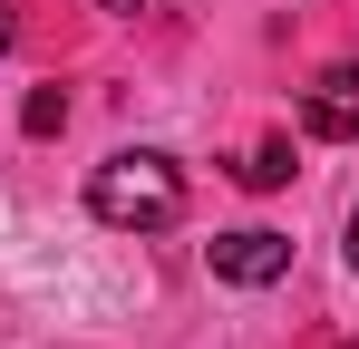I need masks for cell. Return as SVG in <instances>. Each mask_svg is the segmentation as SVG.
<instances>
[{"mask_svg":"<svg viewBox=\"0 0 359 349\" xmlns=\"http://www.w3.org/2000/svg\"><path fill=\"white\" fill-rule=\"evenodd\" d=\"M88 214L117 233H165L184 214V174L175 156H156V146H126V156H107V165L88 174Z\"/></svg>","mask_w":359,"mask_h":349,"instance_id":"obj_1","label":"cell"},{"mask_svg":"<svg viewBox=\"0 0 359 349\" xmlns=\"http://www.w3.org/2000/svg\"><path fill=\"white\" fill-rule=\"evenodd\" d=\"M204 262H214V282H233V291H272L282 272H292V233H272V224L214 233V242H204Z\"/></svg>","mask_w":359,"mask_h":349,"instance_id":"obj_2","label":"cell"},{"mask_svg":"<svg viewBox=\"0 0 359 349\" xmlns=\"http://www.w3.org/2000/svg\"><path fill=\"white\" fill-rule=\"evenodd\" d=\"M301 126L320 146H359V68H320L301 88Z\"/></svg>","mask_w":359,"mask_h":349,"instance_id":"obj_3","label":"cell"},{"mask_svg":"<svg viewBox=\"0 0 359 349\" xmlns=\"http://www.w3.org/2000/svg\"><path fill=\"white\" fill-rule=\"evenodd\" d=\"M243 184H252V194H272V184H292V136H262V146H252V156H243Z\"/></svg>","mask_w":359,"mask_h":349,"instance_id":"obj_4","label":"cell"},{"mask_svg":"<svg viewBox=\"0 0 359 349\" xmlns=\"http://www.w3.org/2000/svg\"><path fill=\"white\" fill-rule=\"evenodd\" d=\"M20 126H29V136H59L68 126V88H39V97L20 107Z\"/></svg>","mask_w":359,"mask_h":349,"instance_id":"obj_5","label":"cell"},{"mask_svg":"<svg viewBox=\"0 0 359 349\" xmlns=\"http://www.w3.org/2000/svg\"><path fill=\"white\" fill-rule=\"evenodd\" d=\"M97 10H117V20H136V10H156V0H97Z\"/></svg>","mask_w":359,"mask_h":349,"instance_id":"obj_6","label":"cell"},{"mask_svg":"<svg viewBox=\"0 0 359 349\" xmlns=\"http://www.w3.org/2000/svg\"><path fill=\"white\" fill-rule=\"evenodd\" d=\"M350 272H359V204H350Z\"/></svg>","mask_w":359,"mask_h":349,"instance_id":"obj_7","label":"cell"},{"mask_svg":"<svg viewBox=\"0 0 359 349\" xmlns=\"http://www.w3.org/2000/svg\"><path fill=\"white\" fill-rule=\"evenodd\" d=\"M10 29H20V20H10V10H0V49H10Z\"/></svg>","mask_w":359,"mask_h":349,"instance_id":"obj_8","label":"cell"}]
</instances>
